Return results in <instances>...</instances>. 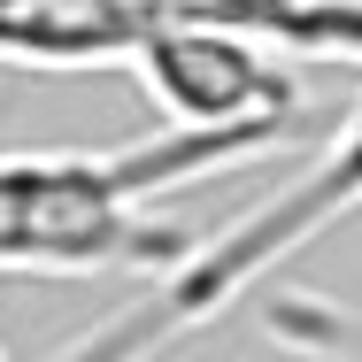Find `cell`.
<instances>
[{"label": "cell", "mask_w": 362, "mask_h": 362, "mask_svg": "<svg viewBox=\"0 0 362 362\" xmlns=\"http://www.w3.org/2000/svg\"><path fill=\"white\" fill-rule=\"evenodd\" d=\"M355 209H362V100L339 116L332 146L300 177H286L270 201H255L239 223H223L216 239H193V255L154 278V300L124 332H100V347H146V339H170V332H193V324L223 316L247 286H262L278 262H293L308 239H324Z\"/></svg>", "instance_id": "2"}, {"label": "cell", "mask_w": 362, "mask_h": 362, "mask_svg": "<svg viewBox=\"0 0 362 362\" xmlns=\"http://www.w3.org/2000/svg\"><path fill=\"white\" fill-rule=\"evenodd\" d=\"M146 100L162 124H209V132H278L300 124V77L286 54L239 23H162L132 54Z\"/></svg>", "instance_id": "3"}, {"label": "cell", "mask_w": 362, "mask_h": 362, "mask_svg": "<svg viewBox=\"0 0 362 362\" xmlns=\"http://www.w3.org/2000/svg\"><path fill=\"white\" fill-rule=\"evenodd\" d=\"M162 31V0H0V62L23 70H108Z\"/></svg>", "instance_id": "4"}, {"label": "cell", "mask_w": 362, "mask_h": 362, "mask_svg": "<svg viewBox=\"0 0 362 362\" xmlns=\"http://www.w3.org/2000/svg\"><path fill=\"white\" fill-rule=\"evenodd\" d=\"M278 132H209L162 124L132 146H47L0 154V270L39 278H162L193 255L177 223H154L146 201L193 177L270 154Z\"/></svg>", "instance_id": "1"}]
</instances>
